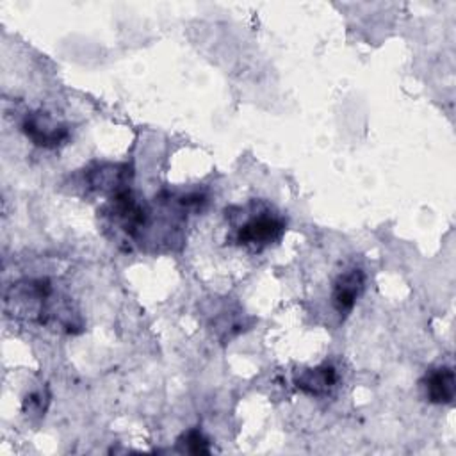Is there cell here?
<instances>
[{"label": "cell", "mask_w": 456, "mask_h": 456, "mask_svg": "<svg viewBox=\"0 0 456 456\" xmlns=\"http://www.w3.org/2000/svg\"><path fill=\"white\" fill-rule=\"evenodd\" d=\"M176 442H178L180 451H183V452H189V454H210L208 440L196 428L182 433Z\"/></svg>", "instance_id": "cell-9"}, {"label": "cell", "mask_w": 456, "mask_h": 456, "mask_svg": "<svg viewBox=\"0 0 456 456\" xmlns=\"http://www.w3.org/2000/svg\"><path fill=\"white\" fill-rule=\"evenodd\" d=\"M98 214L102 226L116 242L142 244L153 232V210L132 189L107 198Z\"/></svg>", "instance_id": "cell-2"}, {"label": "cell", "mask_w": 456, "mask_h": 456, "mask_svg": "<svg viewBox=\"0 0 456 456\" xmlns=\"http://www.w3.org/2000/svg\"><path fill=\"white\" fill-rule=\"evenodd\" d=\"M21 132L36 146L53 150L69 139V126L46 110H30L21 119Z\"/></svg>", "instance_id": "cell-4"}, {"label": "cell", "mask_w": 456, "mask_h": 456, "mask_svg": "<svg viewBox=\"0 0 456 456\" xmlns=\"http://www.w3.org/2000/svg\"><path fill=\"white\" fill-rule=\"evenodd\" d=\"M363 281H365V276L362 269H356V267L338 274V278L335 280L333 292H331V305L335 312L340 315V319H346L353 312L356 299L363 289Z\"/></svg>", "instance_id": "cell-6"}, {"label": "cell", "mask_w": 456, "mask_h": 456, "mask_svg": "<svg viewBox=\"0 0 456 456\" xmlns=\"http://www.w3.org/2000/svg\"><path fill=\"white\" fill-rule=\"evenodd\" d=\"M46 403H48V395H43V392H39V390L32 392L23 401V411L43 415L46 410Z\"/></svg>", "instance_id": "cell-10"}, {"label": "cell", "mask_w": 456, "mask_h": 456, "mask_svg": "<svg viewBox=\"0 0 456 456\" xmlns=\"http://www.w3.org/2000/svg\"><path fill=\"white\" fill-rule=\"evenodd\" d=\"M52 292L53 285L46 278L16 281L5 292V314L41 324Z\"/></svg>", "instance_id": "cell-3"}, {"label": "cell", "mask_w": 456, "mask_h": 456, "mask_svg": "<svg viewBox=\"0 0 456 456\" xmlns=\"http://www.w3.org/2000/svg\"><path fill=\"white\" fill-rule=\"evenodd\" d=\"M424 395L433 404H451L456 395V378L449 365L429 369L420 379Z\"/></svg>", "instance_id": "cell-7"}, {"label": "cell", "mask_w": 456, "mask_h": 456, "mask_svg": "<svg viewBox=\"0 0 456 456\" xmlns=\"http://www.w3.org/2000/svg\"><path fill=\"white\" fill-rule=\"evenodd\" d=\"M294 385L308 395H326L337 385V370L330 363H321L317 367L303 369L294 376Z\"/></svg>", "instance_id": "cell-8"}, {"label": "cell", "mask_w": 456, "mask_h": 456, "mask_svg": "<svg viewBox=\"0 0 456 456\" xmlns=\"http://www.w3.org/2000/svg\"><path fill=\"white\" fill-rule=\"evenodd\" d=\"M228 240L248 251H262L276 244L287 228L283 216L269 203L251 200L242 207L226 208Z\"/></svg>", "instance_id": "cell-1"}, {"label": "cell", "mask_w": 456, "mask_h": 456, "mask_svg": "<svg viewBox=\"0 0 456 456\" xmlns=\"http://www.w3.org/2000/svg\"><path fill=\"white\" fill-rule=\"evenodd\" d=\"M132 176H134V171H132L130 164L103 162V164H96L86 171L84 183L91 192L110 198L121 191L130 189Z\"/></svg>", "instance_id": "cell-5"}]
</instances>
